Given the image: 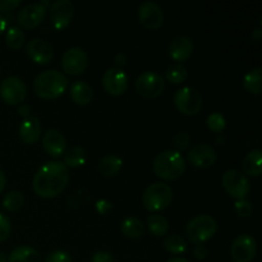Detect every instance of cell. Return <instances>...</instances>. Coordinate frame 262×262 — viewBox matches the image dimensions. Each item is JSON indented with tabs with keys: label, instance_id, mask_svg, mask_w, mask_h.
<instances>
[{
	"label": "cell",
	"instance_id": "23",
	"mask_svg": "<svg viewBox=\"0 0 262 262\" xmlns=\"http://www.w3.org/2000/svg\"><path fill=\"white\" fill-rule=\"evenodd\" d=\"M7 262H41V256L30 246H19L10 252Z\"/></svg>",
	"mask_w": 262,
	"mask_h": 262
},
{
	"label": "cell",
	"instance_id": "18",
	"mask_svg": "<svg viewBox=\"0 0 262 262\" xmlns=\"http://www.w3.org/2000/svg\"><path fill=\"white\" fill-rule=\"evenodd\" d=\"M43 150L53 158H59L67 151V140L63 133L58 129H48L42 137Z\"/></svg>",
	"mask_w": 262,
	"mask_h": 262
},
{
	"label": "cell",
	"instance_id": "43",
	"mask_svg": "<svg viewBox=\"0 0 262 262\" xmlns=\"http://www.w3.org/2000/svg\"><path fill=\"white\" fill-rule=\"evenodd\" d=\"M18 113H19L23 118H28L31 114V106L27 104H20L19 107H18Z\"/></svg>",
	"mask_w": 262,
	"mask_h": 262
},
{
	"label": "cell",
	"instance_id": "45",
	"mask_svg": "<svg viewBox=\"0 0 262 262\" xmlns=\"http://www.w3.org/2000/svg\"><path fill=\"white\" fill-rule=\"evenodd\" d=\"M7 26H8L7 18H5L4 15L0 14V35H2V33L4 32L5 28H7Z\"/></svg>",
	"mask_w": 262,
	"mask_h": 262
},
{
	"label": "cell",
	"instance_id": "36",
	"mask_svg": "<svg viewBox=\"0 0 262 262\" xmlns=\"http://www.w3.org/2000/svg\"><path fill=\"white\" fill-rule=\"evenodd\" d=\"M10 230H12V227H10L9 219L0 212V242H4L9 238Z\"/></svg>",
	"mask_w": 262,
	"mask_h": 262
},
{
	"label": "cell",
	"instance_id": "33",
	"mask_svg": "<svg viewBox=\"0 0 262 262\" xmlns=\"http://www.w3.org/2000/svg\"><path fill=\"white\" fill-rule=\"evenodd\" d=\"M206 125L210 130L215 133H220L225 127H227V120L222 113H211L206 119Z\"/></svg>",
	"mask_w": 262,
	"mask_h": 262
},
{
	"label": "cell",
	"instance_id": "35",
	"mask_svg": "<svg viewBox=\"0 0 262 262\" xmlns=\"http://www.w3.org/2000/svg\"><path fill=\"white\" fill-rule=\"evenodd\" d=\"M189 142H191V137L188 136V133L186 132H179L174 136L173 138V146L179 151L186 150L189 146Z\"/></svg>",
	"mask_w": 262,
	"mask_h": 262
},
{
	"label": "cell",
	"instance_id": "44",
	"mask_svg": "<svg viewBox=\"0 0 262 262\" xmlns=\"http://www.w3.org/2000/svg\"><path fill=\"white\" fill-rule=\"evenodd\" d=\"M252 38L255 41H261V38H262V28L261 27H257V28H255V30L252 31Z\"/></svg>",
	"mask_w": 262,
	"mask_h": 262
},
{
	"label": "cell",
	"instance_id": "10",
	"mask_svg": "<svg viewBox=\"0 0 262 262\" xmlns=\"http://www.w3.org/2000/svg\"><path fill=\"white\" fill-rule=\"evenodd\" d=\"M89 66V55L79 46L69 48L61 56V68L69 76H77L86 71Z\"/></svg>",
	"mask_w": 262,
	"mask_h": 262
},
{
	"label": "cell",
	"instance_id": "47",
	"mask_svg": "<svg viewBox=\"0 0 262 262\" xmlns=\"http://www.w3.org/2000/svg\"><path fill=\"white\" fill-rule=\"evenodd\" d=\"M168 262H189V261L186 260V258H183V257H173V258H170V260H168Z\"/></svg>",
	"mask_w": 262,
	"mask_h": 262
},
{
	"label": "cell",
	"instance_id": "38",
	"mask_svg": "<svg viewBox=\"0 0 262 262\" xmlns=\"http://www.w3.org/2000/svg\"><path fill=\"white\" fill-rule=\"evenodd\" d=\"M19 4L20 0H0V12H12Z\"/></svg>",
	"mask_w": 262,
	"mask_h": 262
},
{
	"label": "cell",
	"instance_id": "21",
	"mask_svg": "<svg viewBox=\"0 0 262 262\" xmlns=\"http://www.w3.org/2000/svg\"><path fill=\"white\" fill-rule=\"evenodd\" d=\"M69 94H71L72 100L77 105H87L91 102L92 97H94V90L87 82L74 81L71 84Z\"/></svg>",
	"mask_w": 262,
	"mask_h": 262
},
{
	"label": "cell",
	"instance_id": "16",
	"mask_svg": "<svg viewBox=\"0 0 262 262\" xmlns=\"http://www.w3.org/2000/svg\"><path fill=\"white\" fill-rule=\"evenodd\" d=\"M28 58L37 64H48L54 58V48L42 38H32L26 46Z\"/></svg>",
	"mask_w": 262,
	"mask_h": 262
},
{
	"label": "cell",
	"instance_id": "25",
	"mask_svg": "<svg viewBox=\"0 0 262 262\" xmlns=\"http://www.w3.org/2000/svg\"><path fill=\"white\" fill-rule=\"evenodd\" d=\"M243 87L253 95H260L262 91V69L260 67L248 71L243 77Z\"/></svg>",
	"mask_w": 262,
	"mask_h": 262
},
{
	"label": "cell",
	"instance_id": "22",
	"mask_svg": "<svg viewBox=\"0 0 262 262\" xmlns=\"http://www.w3.org/2000/svg\"><path fill=\"white\" fill-rule=\"evenodd\" d=\"M243 174L250 177H260L262 173V152L260 148L250 151L242 163Z\"/></svg>",
	"mask_w": 262,
	"mask_h": 262
},
{
	"label": "cell",
	"instance_id": "8",
	"mask_svg": "<svg viewBox=\"0 0 262 262\" xmlns=\"http://www.w3.org/2000/svg\"><path fill=\"white\" fill-rule=\"evenodd\" d=\"M136 90L143 97L154 99L160 96L165 90V79L160 73L154 71L142 72L136 79Z\"/></svg>",
	"mask_w": 262,
	"mask_h": 262
},
{
	"label": "cell",
	"instance_id": "27",
	"mask_svg": "<svg viewBox=\"0 0 262 262\" xmlns=\"http://www.w3.org/2000/svg\"><path fill=\"white\" fill-rule=\"evenodd\" d=\"M87 160V154L79 146H73L64 152V164L67 168H78Z\"/></svg>",
	"mask_w": 262,
	"mask_h": 262
},
{
	"label": "cell",
	"instance_id": "39",
	"mask_svg": "<svg viewBox=\"0 0 262 262\" xmlns=\"http://www.w3.org/2000/svg\"><path fill=\"white\" fill-rule=\"evenodd\" d=\"M91 262H114V258L110 255L109 252H105V251H99V252L94 253L92 255Z\"/></svg>",
	"mask_w": 262,
	"mask_h": 262
},
{
	"label": "cell",
	"instance_id": "37",
	"mask_svg": "<svg viewBox=\"0 0 262 262\" xmlns=\"http://www.w3.org/2000/svg\"><path fill=\"white\" fill-rule=\"evenodd\" d=\"M45 262H72V258L68 252L59 250V251H54V252H51L50 255L48 256V258H46Z\"/></svg>",
	"mask_w": 262,
	"mask_h": 262
},
{
	"label": "cell",
	"instance_id": "20",
	"mask_svg": "<svg viewBox=\"0 0 262 262\" xmlns=\"http://www.w3.org/2000/svg\"><path fill=\"white\" fill-rule=\"evenodd\" d=\"M41 132H42V128H41V123L37 118L35 117H28L25 118L22 120L19 125V137L26 145H33L38 141L40 138Z\"/></svg>",
	"mask_w": 262,
	"mask_h": 262
},
{
	"label": "cell",
	"instance_id": "30",
	"mask_svg": "<svg viewBox=\"0 0 262 262\" xmlns=\"http://www.w3.org/2000/svg\"><path fill=\"white\" fill-rule=\"evenodd\" d=\"M25 205V196L19 191H10L3 199V207L7 211L14 212L20 210Z\"/></svg>",
	"mask_w": 262,
	"mask_h": 262
},
{
	"label": "cell",
	"instance_id": "32",
	"mask_svg": "<svg viewBox=\"0 0 262 262\" xmlns=\"http://www.w3.org/2000/svg\"><path fill=\"white\" fill-rule=\"evenodd\" d=\"M165 77L173 84L183 83L187 79V77H188V71L182 64H173V66H170L166 69Z\"/></svg>",
	"mask_w": 262,
	"mask_h": 262
},
{
	"label": "cell",
	"instance_id": "15",
	"mask_svg": "<svg viewBox=\"0 0 262 262\" xmlns=\"http://www.w3.org/2000/svg\"><path fill=\"white\" fill-rule=\"evenodd\" d=\"M137 14L140 22L150 30H158L164 23L163 9L155 2H143L138 7Z\"/></svg>",
	"mask_w": 262,
	"mask_h": 262
},
{
	"label": "cell",
	"instance_id": "31",
	"mask_svg": "<svg viewBox=\"0 0 262 262\" xmlns=\"http://www.w3.org/2000/svg\"><path fill=\"white\" fill-rule=\"evenodd\" d=\"M26 42V35L19 27H9L7 31V35H5V43L9 46L13 50H18V49L22 48Z\"/></svg>",
	"mask_w": 262,
	"mask_h": 262
},
{
	"label": "cell",
	"instance_id": "9",
	"mask_svg": "<svg viewBox=\"0 0 262 262\" xmlns=\"http://www.w3.org/2000/svg\"><path fill=\"white\" fill-rule=\"evenodd\" d=\"M0 96L7 104L20 105L27 96V86L18 76H9L0 83Z\"/></svg>",
	"mask_w": 262,
	"mask_h": 262
},
{
	"label": "cell",
	"instance_id": "48",
	"mask_svg": "<svg viewBox=\"0 0 262 262\" xmlns=\"http://www.w3.org/2000/svg\"><path fill=\"white\" fill-rule=\"evenodd\" d=\"M0 262H7V256L0 251Z\"/></svg>",
	"mask_w": 262,
	"mask_h": 262
},
{
	"label": "cell",
	"instance_id": "19",
	"mask_svg": "<svg viewBox=\"0 0 262 262\" xmlns=\"http://www.w3.org/2000/svg\"><path fill=\"white\" fill-rule=\"evenodd\" d=\"M193 41L188 36H177L170 41L168 54L174 61H186L193 54Z\"/></svg>",
	"mask_w": 262,
	"mask_h": 262
},
{
	"label": "cell",
	"instance_id": "12",
	"mask_svg": "<svg viewBox=\"0 0 262 262\" xmlns=\"http://www.w3.org/2000/svg\"><path fill=\"white\" fill-rule=\"evenodd\" d=\"M74 15V5L71 0H56L51 4L49 18L55 30H64Z\"/></svg>",
	"mask_w": 262,
	"mask_h": 262
},
{
	"label": "cell",
	"instance_id": "5",
	"mask_svg": "<svg viewBox=\"0 0 262 262\" xmlns=\"http://www.w3.org/2000/svg\"><path fill=\"white\" fill-rule=\"evenodd\" d=\"M217 224L215 219L210 215H197L187 224L186 234L191 242L196 245H202L204 242L212 238L216 233Z\"/></svg>",
	"mask_w": 262,
	"mask_h": 262
},
{
	"label": "cell",
	"instance_id": "28",
	"mask_svg": "<svg viewBox=\"0 0 262 262\" xmlns=\"http://www.w3.org/2000/svg\"><path fill=\"white\" fill-rule=\"evenodd\" d=\"M147 228L154 237H164L169 230V223L163 215L154 214L148 216Z\"/></svg>",
	"mask_w": 262,
	"mask_h": 262
},
{
	"label": "cell",
	"instance_id": "4",
	"mask_svg": "<svg viewBox=\"0 0 262 262\" xmlns=\"http://www.w3.org/2000/svg\"><path fill=\"white\" fill-rule=\"evenodd\" d=\"M143 205L151 212H158L166 209L173 200V189L164 182L150 184L143 192Z\"/></svg>",
	"mask_w": 262,
	"mask_h": 262
},
{
	"label": "cell",
	"instance_id": "42",
	"mask_svg": "<svg viewBox=\"0 0 262 262\" xmlns=\"http://www.w3.org/2000/svg\"><path fill=\"white\" fill-rule=\"evenodd\" d=\"M114 63L117 68H122L125 63H127V55L124 53H118L114 56Z\"/></svg>",
	"mask_w": 262,
	"mask_h": 262
},
{
	"label": "cell",
	"instance_id": "34",
	"mask_svg": "<svg viewBox=\"0 0 262 262\" xmlns=\"http://www.w3.org/2000/svg\"><path fill=\"white\" fill-rule=\"evenodd\" d=\"M252 204L248 200H237V202H235V212L241 217H250L252 215Z\"/></svg>",
	"mask_w": 262,
	"mask_h": 262
},
{
	"label": "cell",
	"instance_id": "7",
	"mask_svg": "<svg viewBox=\"0 0 262 262\" xmlns=\"http://www.w3.org/2000/svg\"><path fill=\"white\" fill-rule=\"evenodd\" d=\"M174 105L184 115H196L202 109V96L194 87H182L174 95Z\"/></svg>",
	"mask_w": 262,
	"mask_h": 262
},
{
	"label": "cell",
	"instance_id": "46",
	"mask_svg": "<svg viewBox=\"0 0 262 262\" xmlns=\"http://www.w3.org/2000/svg\"><path fill=\"white\" fill-rule=\"evenodd\" d=\"M5 183H7V178H5V174L3 173V170L0 169V193H2L3 189H4Z\"/></svg>",
	"mask_w": 262,
	"mask_h": 262
},
{
	"label": "cell",
	"instance_id": "2",
	"mask_svg": "<svg viewBox=\"0 0 262 262\" xmlns=\"http://www.w3.org/2000/svg\"><path fill=\"white\" fill-rule=\"evenodd\" d=\"M67 87H68L67 76L55 69L41 72L33 81V90L41 99H56L66 92Z\"/></svg>",
	"mask_w": 262,
	"mask_h": 262
},
{
	"label": "cell",
	"instance_id": "1",
	"mask_svg": "<svg viewBox=\"0 0 262 262\" xmlns=\"http://www.w3.org/2000/svg\"><path fill=\"white\" fill-rule=\"evenodd\" d=\"M69 182L68 168L63 161H48L37 169L32 179V188L42 199L59 196L67 188Z\"/></svg>",
	"mask_w": 262,
	"mask_h": 262
},
{
	"label": "cell",
	"instance_id": "3",
	"mask_svg": "<svg viewBox=\"0 0 262 262\" xmlns=\"http://www.w3.org/2000/svg\"><path fill=\"white\" fill-rule=\"evenodd\" d=\"M186 160L181 152L166 150L159 154L154 160V173L164 181H176L186 171Z\"/></svg>",
	"mask_w": 262,
	"mask_h": 262
},
{
	"label": "cell",
	"instance_id": "6",
	"mask_svg": "<svg viewBox=\"0 0 262 262\" xmlns=\"http://www.w3.org/2000/svg\"><path fill=\"white\" fill-rule=\"evenodd\" d=\"M222 184L230 197L235 200L246 199L251 191V183L247 176L237 169H229L222 177Z\"/></svg>",
	"mask_w": 262,
	"mask_h": 262
},
{
	"label": "cell",
	"instance_id": "14",
	"mask_svg": "<svg viewBox=\"0 0 262 262\" xmlns=\"http://www.w3.org/2000/svg\"><path fill=\"white\" fill-rule=\"evenodd\" d=\"M46 15V7L42 3H32L25 5L17 14V22L22 28L32 30L37 27Z\"/></svg>",
	"mask_w": 262,
	"mask_h": 262
},
{
	"label": "cell",
	"instance_id": "17",
	"mask_svg": "<svg viewBox=\"0 0 262 262\" xmlns=\"http://www.w3.org/2000/svg\"><path fill=\"white\" fill-rule=\"evenodd\" d=\"M188 160L192 165L197 168H210L216 161V152L214 147L207 143H197L189 150Z\"/></svg>",
	"mask_w": 262,
	"mask_h": 262
},
{
	"label": "cell",
	"instance_id": "41",
	"mask_svg": "<svg viewBox=\"0 0 262 262\" xmlns=\"http://www.w3.org/2000/svg\"><path fill=\"white\" fill-rule=\"evenodd\" d=\"M193 255L199 260H204L207 256V248L204 245H196L193 248Z\"/></svg>",
	"mask_w": 262,
	"mask_h": 262
},
{
	"label": "cell",
	"instance_id": "24",
	"mask_svg": "<svg viewBox=\"0 0 262 262\" xmlns=\"http://www.w3.org/2000/svg\"><path fill=\"white\" fill-rule=\"evenodd\" d=\"M122 233L130 239H138L145 234V224L138 217H125L120 225Z\"/></svg>",
	"mask_w": 262,
	"mask_h": 262
},
{
	"label": "cell",
	"instance_id": "26",
	"mask_svg": "<svg viewBox=\"0 0 262 262\" xmlns=\"http://www.w3.org/2000/svg\"><path fill=\"white\" fill-rule=\"evenodd\" d=\"M123 160L114 154L104 156L99 163V171L105 177H114L122 169Z\"/></svg>",
	"mask_w": 262,
	"mask_h": 262
},
{
	"label": "cell",
	"instance_id": "11",
	"mask_svg": "<svg viewBox=\"0 0 262 262\" xmlns=\"http://www.w3.org/2000/svg\"><path fill=\"white\" fill-rule=\"evenodd\" d=\"M257 252L256 239L250 234H241L230 247V256L234 262H251Z\"/></svg>",
	"mask_w": 262,
	"mask_h": 262
},
{
	"label": "cell",
	"instance_id": "40",
	"mask_svg": "<svg viewBox=\"0 0 262 262\" xmlns=\"http://www.w3.org/2000/svg\"><path fill=\"white\" fill-rule=\"evenodd\" d=\"M112 204H110L109 201H106V200H99V201L96 202V210L99 211V214L101 215L107 214V212L112 210Z\"/></svg>",
	"mask_w": 262,
	"mask_h": 262
},
{
	"label": "cell",
	"instance_id": "13",
	"mask_svg": "<svg viewBox=\"0 0 262 262\" xmlns=\"http://www.w3.org/2000/svg\"><path fill=\"white\" fill-rule=\"evenodd\" d=\"M102 86L105 91L113 96H120L128 87V76L122 68L112 67L102 76Z\"/></svg>",
	"mask_w": 262,
	"mask_h": 262
},
{
	"label": "cell",
	"instance_id": "29",
	"mask_svg": "<svg viewBox=\"0 0 262 262\" xmlns=\"http://www.w3.org/2000/svg\"><path fill=\"white\" fill-rule=\"evenodd\" d=\"M164 248L173 255H182L188 250V243L183 237L178 234L166 235L164 239Z\"/></svg>",
	"mask_w": 262,
	"mask_h": 262
}]
</instances>
